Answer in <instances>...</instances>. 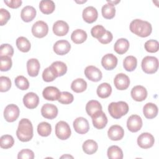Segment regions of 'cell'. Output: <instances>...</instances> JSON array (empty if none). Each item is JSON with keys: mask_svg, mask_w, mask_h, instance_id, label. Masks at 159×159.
I'll return each mask as SVG.
<instances>
[{"mask_svg": "<svg viewBox=\"0 0 159 159\" xmlns=\"http://www.w3.org/2000/svg\"><path fill=\"white\" fill-rule=\"evenodd\" d=\"M142 119L140 116L134 114L130 116L127 121V127L132 132H137L140 130L142 127Z\"/></svg>", "mask_w": 159, "mask_h": 159, "instance_id": "30bf717a", "label": "cell"}, {"mask_svg": "<svg viewBox=\"0 0 159 159\" xmlns=\"http://www.w3.org/2000/svg\"><path fill=\"white\" fill-rule=\"evenodd\" d=\"M36 13V10L34 7L31 6H27L22 9L20 17L23 21L29 22L35 17Z\"/></svg>", "mask_w": 159, "mask_h": 159, "instance_id": "603a6c76", "label": "cell"}, {"mask_svg": "<svg viewBox=\"0 0 159 159\" xmlns=\"http://www.w3.org/2000/svg\"><path fill=\"white\" fill-rule=\"evenodd\" d=\"M131 96L136 101H143L147 97V91L143 86L137 85L134 86L131 90Z\"/></svg>", "mask_w": 159, "mask_h": 159, "instance_id": "ac0fdd59", "label": "cell"}, {"mask_svg": "<svg viewBox=\"0 0 159 159\" xmlns=\"http://www.w3.org/2000/svg\"><path fill=\"white\" fill-rule=\"evenodd\" d=\"M61 158H73L72 156H71V155H63V156H61V157H60Z\"/></svg>", "mask_w": 159, "mask_h": 159, "instance_id": "db71d44e", "label": "cell"}, {"mask_svg": "<svg viewBox=\"0 0 159 159\" xmlns=\"http://www.w3.org/2000/svg\"><path fill=\"white\" fill-rule=\"evenodd\" d=\"M108 111L111 117L118 119L127 114L129 111V106L124 101L112 102L108 106Z\"/></svg>", "mask_w": 159, "mask_h": 159, "instance_id": "3957f363", "label": "cell"}, {"mask_svg": "<svg viewBox=\"0 0 159 159\" xmlns=\"http://www.w3.org/2000/svg\"><path fill=\"white\" fill-rule=\"evenodd\" d=\"M4 2L8 7L12 9H17L19 7L22 3L21 0H4Z\"/></svg>", "mask_w": 159, "mask_h": 159, "instance_id": "816d5d0a", "label": "cell"}, {"mask_svg": "<svg viewBox=\"0 0 159 159\" xmlns=\"http://www.w3.org/2000/svg\"><path fill=\"white\" fill-rule=\"evenodd\" d=\"M16 46L17 48L22 52H28L31 47L29 40L24 37H19L17 39Z\"/></svg>", "mask_w": 159, "mask_h": 159, "instance_id": "d590c367", "label": "cell"}, {"mask_svg": "<svg viewBox=\"0 0 159 159\" xmlns=\"http://www.w3.org/2000/svg\"><path fill=\"white\" fill-rule=\"evenodd\" d=\"M20 111L17 106L14 104L7 105L4 111V117L9 122H12L17 120L19 116Z\"/></svg>", "mask_w": 159, "mask_h": 159, "instance_id": "52a82bcc", "label": "cell"}, {"mask_svg": "<svg viewBox=\"0 0 159 159\" xmlns=\"http://www.w3.org/2000/svg\"><path fill=\"white\" fill-rule=\"evenodd\" d=\"M107 154L108 158L111 159H122L123 158L122 150L117 145H112L109 147Z\"/></svg>", "mask_w": 159, "mask_h": 159, "instance_id": "836d02e7", "label": "cell"}, {"mask_svg": "<svg viewBox=\"0 0 159 159\" xmlns=\"http://www.w3.org/2000/svg\"><path fill=\"white\" fill-rule=\"evenodd\" d=\"M101 12L103 17L107 19H111L116 14L115 6L112 4L107 3L102 7Z\"/></svg>", "mask_w": 159, "mask_h": 159, "instance_id": "1f68e13d", "label": "cell"}, {"mask_svg": "<svg viewBox=\"0 0 159 159\" xmlns=\"http://www.w3.org/2000/svg\"><path fill=\"white\" fill-rule=\"evenodd\" d=\"M40 68V63L36 58H31L27 62V73L30 76H37L39 74Z\"/></svg>", "mask_w": 159, "mask_h": 159, "instance_id": "cb8c5ba5", "label": "cell"}, {"mask_svg": "<svg viewBox=\"0 0 159 159\" xmlns=\"http://www.w3.org/2000/svg\"><path fill=\"white\" fill-rule=\"evenodd\" d=\"M84 75L89 80L93 82L99 81L102 77V74L101 70L93 65L88 66L85 68Z\"/></svg>", "mask_w": 159, "mask_h": 159, "instance_id": "8fae6325", "label": "cell"}, {"mask_svg": "<svg viewBox=\"0 0 159 159\" xmlns=\"http://www.w3.org/2000/svg\"><path fill=\"white\" fill-rule=\"evenodd\" d=\"M87 39L86 32L82 29L75 30L71 35V40L76 44H80L86 41Z\"/></svg>", "mask_w": 159, "mask_h": 159, "instance_id": "f1b7e54d", "label": "cell"}, {"mask_svg": "<svg viewBox=\"0 0 159 159\" xmlns=\"http://www.w3.org/2000/svg\"><path fill=\"white\" fill-rule=\"evenodd\" d=\"M23 102L27 108L32 109L37 107L39 105V98L35 93L29 92L24 96Z\"/></svg>", "mask_w": 159, "mask_h": 159, "instance_id": "5bb4252c", "label": "cell"}, {"mask_svg": "<svg viewBox=\"0 0 159 159\" xmlns=\"http://www.w3.org/2000/svg\"><path fill=\"white\" fill-rule=\"evenodd\" d=\"M11 18L9 12L3 8L0 9V24L1 26L5 25Z\"/></svg>", "mask_w": 159, "mask_h": 159, "instance_id": "681fc988", "label": "cell"}, {"mask_svg": "<svg viewBox=\"0 0 159 159\" xmlns=\"http://www.w3.org/2000/svg\"><path fill=\"white\" fill-rule=\"evenodd\" d=\"M61 92L60 90L54 86H47L42 92L43 97L45 99L48 101H56L60 98Z\"/></svg>", "mask_w": 159, "mask_h": 159, "instance_id": "44dd1931", "label": "cell"}, {"mask_svg": "<svg viewBox=\"0 0 159 159\" xmlns=\"http://www.w3.org/2000/svg\"><path fill=\"white\" fill-rule=\"evenodd\" d=\"M129 42L128 40L126 39L121 38L116 41L114 46V49L117 53L122 55L127 52L129 48Z\"/></svg>", "mask_w": 159, "mask_h": 159, "instance_id": "484cf974", "label": "cell"}, {"mask_svg": "<svg viewBox=\"0 0 159 159\" xmlns=\"http://www.w3.org/2000/svg\"><path fill=\"white\" fill-rule=\"evenodd\" d=\"M106 32V30L105 29V28L101 25H95L91 30V35L93 37L96 38L98 40L101 38L104 35Z\"/></svg>", "mask_w": 159, "mask_h": 159, "instance_id": "ee69618b", "label": "cell"}, {"mask_svg": "<svg viewBox=\"0 0 159 159\" xmlns=\"http://www.w3.org/2000/svg\"><path fill=\"white\" fill-rule=\"evenodd\" d=\"M0 62V70L1 71H7L9 70L12 67V62L11 57H9L1 56Z\"/></svg>", "mask_w": 159, "mask_h": 159, "instance_id": "60d3db41", "label": "cell"}, {"mask_svg": "<svg viewBox=\"0 0 159 159\" xmlns=\"http://www.w3.org/2000/svg\"><path fill=\"white\" fill-rule=\"evenodd\" d=\"M107 2L108 3H110V4H112L114 6V4H116L119 2H120V1H107Z\"/></svg>", "mask_w": 159, "mask_h": 159, "instance_id": "f5cc1de1", "label": "cell"}, {"mask_svg": "<svg viewBox=\"0 0 159 159\" xmlns=\"http://www.w3.org/2000/svg\"><path fill=\"white\" fill-rule=\"evenodd\" d=\"M130 30L137 36L147 37L151 34L152 27V25L148 22L136 19L130 22Z\"/></svg>", "mask_w": 159, "mask_h": 159, "instance_id": "7a4b0ae2", "label": "cell"}, {"mask_svg": "<svg viewBox=\"0 0 159 159\" xmlns=\"http://www.w3.org/2000/svg\"><path fill=\"white\" fill-rule=\"evenodd\" d=\"M73 125L75 130L80 134H84L87 133L89 129L88 120L83 117H79L75 119Z\"/></svg>", "mask_w": 159, "mask_h": 159, "instance_id": "7c38bea8", "label": "cell"}, {"mask_svg": "<svg viewBox=\"0 0 159 159\" xmlns=\"http://www.w3.org/2000/svg\"><path fill=\"white\" fill-rule=\"evenodd\" d=\"M51 132V125L47 122H40L37 126V132L40 136L47 137L50 135Z\"/></svg>", "mask_w": 159, "mask_h": 159, "instance_id": "74e56055", "label": "cell"}, {"mask_svg": "<svg viewBox=\"0 0 159 159\" xmlns=\"http://www.w3.org/2000/svg\"><path fill=\"white\" fill-rule=\"evenodd\" d=\"M87 88V83L83 78H77L73 81L71 89L75 93H79L84 91Z\"/></svg>", "mask_w": 159, "mask_h": 159, "instance_id": "f546056e", "label": "cell"}, {"mask_svg": "<svg viewBox=\"0 0 159 159\" xmlns=\"http://www.w3.org/2000/svg\"><path fill=\"white\" fill-rule=\"evenodd\" d=\"M137 65V58L132 55L127 56L125 58L123 61V66L124 69L127 71H134Z\"/></svg>", "mask_w": 159, "mask_h": 159, "instance_id": "e575fe53", "label": "cell"}, {"mask_svg": "<svg viewBox=\"0 0 159 159\" xmlns=\"http://www.w3.org/2000/svg\"><path fill=\"white\" fill-rule=\"evenodd\" d=\"M16 86L21 90H27L29 87V83L28 80L24 76H18L16 78L15 80Z\"/></svg>", "mask_w": 159, "mask_h": 159, "instance_id": "b9f144b4", "label": "cell"}, {"mask_svg": "<svg viewBox=\"0 0 159 159\" xmlns=\"http://www.w3.org/2000/svg\"><path fill=\"white\" fill-rule=\"evenodd\" d=\"M50 66L57 74L58 77L64 75L67 71V66L66 64L60 61H57L52 63Z\"/></svg>", "mask_w": 159, "mask_h": 159, "instance_id": "8d00e7d4", "label": "cell"}, {"mask_svg": "<svg viewBox=\"0 0 159 159\" xmlns=\"http://www.w3.org/2000/svg\"><path fill=\"white\" fill-rule=\"evenodd\" d=\"M71 49V45L68 41L60 40L56 42L53 45V51L58 55H64L68 53Z\"/></svg>", "mask_w": 159, "mask_h": 159, "instance_id": "2e32d148", "label": "cell"}, {"mask_svg": "<svg viewBox=\"0 0 159 159\" xmlns=\"http://www.w3.org/2000/svg\"><path fill=\"white\" fill-rule=\"evenodd\" d=\"M73 99L74 97L71 93L67 91H63L61 93L58 101L61 104H69L73 101Z\"/></svg>", "mask_w": 159, "mask_h": 159, "instance_id": "f6af8a7d", "label": "cell"}, {"mask_svg": "<svg viewBox=\"0 0 159 159\" xmlns=\"http://www.w3.org/2000/svg\"><path fill=\"white\" fill-rule=\"evenodd\" d=\"M14 143V138L10 135H4L0 139V146L2 148H9L13 146Z\"/></svg>", "mask_w": 159, "mask_h": 159, "instance_id": "ab89813d", "label": "cell"}, {"mask_svg": "<svg viewBox=\"0 0 159 159\" xmlns=\"http://www.w3.org/2000/svg\"><path fill=\"white\" fill-rule=\"evenodd\" d=\"M11 87V81L7 77L1 76L0 77V91L6 92L10 89Z\"/></svg>", "mask_w": 159, "mask_h": 159, "instance_id": "7dc6e473", "label": "cell"}, {"mask_svg": "<svg viewBox=\"0 0 159 159\" xmlns=\"http://www.w3.org/2000/svg\"><path fill=\"white\" fill-rule=\"evenodd\" d=\"M142 68L147 74L156 73L158 68V60L157 58L152 56L144 57L142 61Z\"/></svg>", "mask_w": 159, "mask_h": 159, "instance_id": "277c9868", "label": "cell"}, {"mask_svg": "<svg viewBox=\"0 0 159 159\" xmlns=\"http://www.w3.org/2000/svg\"><path fill=\"white\" fill-rule=\"evenodd\" d=\"M34 158V153L30 149H22L17 155L18 159H33Z\"/></svg>", "mask_w": 159, "mask_h": 159, "instance_id": "c3c4849f", "label": "cell"}, {"mask_svg": "<svg viewBox=\"0 0 159 159\" xmlns=\"http://www.w3.org/2000/svg\"><path fill=\"white\" fill-rule=\"evenodd\" d=\"M16 135L19 140L23 142L30 141L34 135L32 122L28 119H22L16 131Z\"/></svg>", "mask_w": 159, "mask_h": 159, "instance_id": "6da1fadb", "label": "cell"}, {"mask_svg": "<svg viewBox=\"0 0 159 159\" xmlns=\"http://www.w3.org/2000/svg\"><path fill=\"white\" fill-rule=\"evenodd\" d=\"M83 150L88 155H92L96 152L98 148V145L96 142L93 140H86L82 146Z\"/></svg>", "mask_w": 159, "mask_h": 159, "instance_id": "4dcf8cb0", "label": "cell"}, {"mask_svg": "<svg viewBox=\"0 0 159 159\" xmlns=\"http://www.w3.org/2000/svg\"><path fill=\"white\" fill-rule=\"evenodd\" d=\"M13 55H14V48L11 45L8 43H4L1 45L0 57L7 56V57H11L13 56Z\"/></svg>", "mask_w": 159, "mask_h": 159, "instance_id": "bcb514c9", "label": "cell"}, {"mask_svg": "<svg viewBox=\"0 0 159 159\" xmlns=\"http://www.w3.org/2000/svg\"><path fill=\"white\" fill-rule=\"evenodd\" d=\"M58 77L57 74L54 70L50 66L46 68L42 73V78L46 82H51Z\"/></svg>", "mask_w": 159, "mask_h": 159, "instance_id": "f35d334b", "label": "cell"}, {"mask_svg": "<svg viewBox=\"0 0 159 159\" xmlns=\"http://www.w3.org/2000/svg\"><path fill=\"white\" fill-rule=\"evenodd\" d=\"M42 116L48 119H53L57 116L58 109L56 106L52 104L47 103L41 108Z\"/></svg>", "mask_w": 159, "mask_h": 159, "instance_id": "e0dca14e", "label": "cell"}, {"mask_svg": "<svg viewBox=\"0 0 159 159\" xmlns=\"http://www.w3.org/2000/svg\"><path fill=\"white\" fill-rule=\"evenodd\" d=\"M155 142L153 136L148 132H144L141 134L137 138L138 145L144 149L151 148Z\"/></svg>", "mask_w": 159, "mask_h": 159, "instance_id": "9c48e42d", "label": "cell"}, {"mask_svg": "<svg viewBox=\"0 0 159 159\" xmlns=\"http://www.w3.org/2000/svg\"><path fill=\"white\" fill-rule=\"evenodd\" d=\"M107 135L111 140H120L124 135V130L121 126L119 125H113L109 129Z\"/></svg>", "mask_w": 159, "mask_h": 159, "instance_id": "d6986e66", "label": "cell"}, {"mask_svg": "<svg viewBox=\"0 0 159 159\" xmlns=\"http://www.w3.org/2000/svg\"><path fill=\"white\" fill-rule=\"evenodd\" d=\"M144 47L147 52L150 53H155L158 50L159 43L157 40L151 39L147 40L145 43Z\"/></svg>", "mask_w": 159, "mask_h": 159, "instance_id": "7bdbcfd3", "label": "cell"}, {"mask_svg": "<svg viewBox=\"0 0 159 159\" xmlns=\"http://www.w3.org/2000/svg\"><path fill=\"white\" fill-rule=\"evenodd\" d=\"M102 110V106L96 100H91L88 102L86 106V111L89 116H92L95 112Z\"/></svg>", "mask_w": 159, "mask_h": 159, "instance_id": "d6a6232c", "label": "cell"}, {"mask_svg": "<svg viewBox=\"0 0 159 159\" xmlns=\"http://www.w3.org/2000/svg\"><path fill=\"white\" fill-rule=\"evenodd\" d=\"M39 9L42 13L45 14H50L54 11L55 5L53 1L43 0L40 2Z\"/></svg>", "mask_w": 159, "mask_h": 159, "instance_id": "83f0119b", "label": "cell"}, {"mask_svg": "<svg viewBox=\"0 0 159 159\" xmlns=\"http://www.w3.org/2000/svg\"><path fill=\"white\" fill-rule=\"evenodd\" d=\"M69 30L68 24L63 20H58L53 25V32L57 36H64Z\"/></svg>", "mask_w": 159, "mask_h": 159, "instance_id": "7402d4cb", "label": "cell"}, {"mask_svg": "<svg viewBox=\"0 0 159 159\" xmlns=\"http://www.w3.org/2000/svg\"><path fill=\"white\" fill-rule=\"evenodd\" d=\"M117 58L112 53H107L103 56L101 60V65L106 70L114 69L117 65Z\"/></svg>", "mask_w": 159, "mask_h": 159, "instance_id": "9a60e30c", "label": "cell"}, {"mask_svg": "<svg viewBox=\"0 0 159 159\" xmlns=\"http://www.w3.org/2000/svg\"><path fill=\"white\" fill-rule=\"evenodd\" d=\"M143 113L147 119H153L158 114V107L153 103L148 102L143 106Z\"/></svg>", "mask_w": 159, "mask_h": 159, "instance_id": "d4e9b609", "label": "cell"}, {"mask_svg": "<svg viewBox=\"0 0 159 159\" xmlns=\"http://www.w3.org/2000/svg\"><path fill=\"white\" fill-rule=\"evenodd\" d=\"M112 39H113V36L112 33L109 31L106 30L104 35L101 38L99 39L98 41L102 44H107L112 41Z\"/></svg>", "mask_w": 159, "mask_h": 159, "instance_id": "f907efd6", "label": "cell"}, {"mask_svg": "<svg viewBox=\"0 0 159 159\" xmlns=\"http://www.w3.org/2000/svg\"><path fill=\"white\" fill-rule=\"evenodd\" d=\"M96 93L99 98L102 99L107 98L112 93L111 86L107 83H102L98 86Z\"/></svg>", "mask_w": 159, "mask_h": 159, "instance_id": "4316f807", "label": "cell"}, {"mask_svg": "<svg viewBox=\"0 0 159 159\" xmlns=\"http://www.w3.org/2000/svg\"><path fill=\"white\" fill-rule=\"evenodd\" d=\"M48 27L46 22L42 20L37 21L32 27V33L35 37L43 38L47 35Z\"/></svg>", "mask_w": 159, "mask_h": 159, "instance_id": "8992f818", "label": "cell"}, {"mask_svg": "<svg viewBox=\"0 0 159 159\" xmlns=\"http://www.w3.org/2000/svg\"><path fill=\"white\" fill-rule=\"evenodd\" d=\"M114 84L119 90L127 89L130 84V80L127 75L124 73L117 74L114 80Z\"/></svg>", "mask_w": 159, "mask_h": 159, "instance_id": "4fadbf2b", "label": "cell"}, {"mask_svg": "<svg viewBox=\"0 0 159 159\" xmlns=\"http://www.w3.org/2000/svg\"><path fill=\"white\" fill-rule=\"evenodd\" d=\"M83 20L89 24L95 22L98 17V13L96 9L93 6H88L86 7L82 14Z\"/></svg>", "mask_w": 159, "mask_h": 159, "instance_id": "ffe728a7", "label": "cell"}, {"mask_svg": "<svg viewBox=\"0 0 159 159\" xmlns=\"http://www.w3.org/2000/svg\"><path fill=\"white\" fill-rule=\"evenodd\" d=\"M71 134V129L68 124L65 121H60L55 125V134L57 137L62 140L68 139Z\"/></svg>", "mask_w": 159, "mask_h": 159, "instance_id": "5b68a950", "label": "cell"}, {"mask_svg": "<svg viewBox=\"0 0 159 159\" xmlns=\"http://www.w3.org/2000/svg\"><path fill=\"white\" fill-rule=\"evenodd\" d=\"M91 118L94 127L98 129H102L107 125V118L102 110L95 112L91 116Z\"/></svg>", "mask_w": 159, "mask_h": 159, "instance_id": "ba28073f", "label": "cell"}]
</instances>
